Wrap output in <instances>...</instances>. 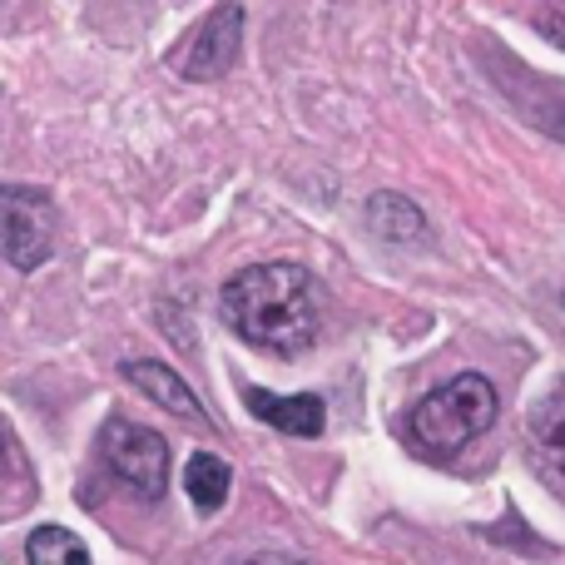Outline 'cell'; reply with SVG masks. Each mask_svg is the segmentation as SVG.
<instances>
[{
  "label": "cell",
  "mask_w": 565,
  "mask_h": 565,
  "mask_svg": "<svg viewBox=\"0 0 565 565\" xmlns=\"http://www.w3.org/2000/svg\"><path fill=\"white\" fill-rule=\"evenodd\" d=\"M491 422H497V387L481 372H461L412 407V437L431 457H457Z\"/></svg>",
  "instance_id": "7a4b0ae2"
},
{
  "label": "cell",
  "mask_w": 565,
  "mask_h": 565,
  "mask_svg": "<svg viewBox=\"0 0 565 565\" xmlns=\"http://www.w3.org/2000/svg\"><path fill=\"white\" fill-rule=\"evenodd\" d=\"M55 204L45 189L0 184V258L20 274H35L55 254Z\"/></svg>",
  "instance_id": "3957f363"
},
{
  "label": "cell",
  "mask_w": 565,
  "mask_h": 565,
  "mask_svg": "<svg viewBox=\"0 0 565 565\" xmlns=\"http://www.w3.org/2000/svg\"><path fill=\"white\" fill-rule=\"evenodd\" d=\"M238 565H312V561H302V556H282V551H264V556H248V561H238Z\"/></svg>",
  "instance_id": "5bb4252c"
},
{
  "label": "cell",
  "mask_w": 565,
  "mask_h": 565,
  "mask_svg": "<svg viewBox=\"0 0 565 565\" xmlns=\"http://www.w3.org/2000/svg\"><path fill=\"white\" fill-rule=\"evenodd\" d=\"M25 561L30 565H89V551L75 531L65 526H35L25 541Z\"/></svg>",
  "instance_id": "8fae6325"
},
{
  "label": "cell",
  "mask_w": 565,
  "mask_h": 565,
  "mask_svg": "<svg viewBox=\"0 0 565 565\" xmlns=\"http://www.w3.org/2000/svg\"><path fill=\"white\" fill-rule=\"evenodd\" d=\"M367 214H372V228H377L382 238H397V244H412V238L427 234V224H422V209L407 204L402 194H372Z\"/></svg>",
  "instance_id": "30bf717a"
},
{
  "label": "cell",
  "mask_w": 565,
  "mask_h": 565,
  "mask_svg": "<svg viewBox=\"0 0 565 565\" xmlns=\"http://www.w3.org/2000/svg\"><path fill=\"white\" fill-rule=\"evenodd\" d=\"M244 402L254 417H264L268 427L288 431V437H318L322 422H328V407H322V397H312V392H302V397H278V392L248 387Z\"/></svg>",
  "instance_id": "ba28073f"
},
{
  "label": "cell",
  "mask_w": 565,
  "mask_h": 565,
  "mask_svg": "<svg viewBox=\"0 0 565 565\" xmlns=\"http://www.w3.org/2000/svg\"><path fill=\"white\" fill-rule=\"evenodd\" d=\"M228 487H234V471H228L224 457H214V451H199V457H189L184 467V491L194 497V507L204 511H218L228 501Z\"/></svg>",
  "instance_id": "9c48e42d"
},
{
  "label": "cell",
  "mask_w": 565,
  "mask_h": 565,
  "mask_svg": "<svg viewBox=\"0 0 565 565\" xmlns=\"http://www.w3.org/2000/svg\"><path fill=\"white\" fill-rule=\"evenodd\" d=\"M99 457L145 501H159L169 491V441L159 437L154 427H145V422L109 417L105 427H99Z\"/></svg>",
  "instance_id": "277c9868"
},
{
  "label": "cell",
  "mask_w": 565,
  "mask_h": 565,
  "mask_svg": "<svg viewBox=\"0 0 565 565\" xmlns=\"http://www.w3.org/2000/svg\"><path fill=\"white\" fill-rule=\"evenodd\" d=\"M541 25H546L551 35H556L561 45H565V0H551V6H546V20H541Z\"/></svg>",
  "instance_id": "4fadbf2b"
},
{
  "label": "cell",
  "mask_w": 565,
  "mask_h": 565,
  "mask_svg": "<svg viewBox=\"0 0 565 565\" xmlns=\"http://www.w3.org/2000/svg\"><path fill=\"white\" fill-rule=\"evenodd\" d=\"M238 45H244V6H218L214 15H204V25L189 35L184 50H174V70L184 79H199V85H209V79L228 75L238 60Z\"/></svg>",
  "instance_id": "5b68a950"
},
{
  "label": "cell",
  "mask_w": 565,
  "mask_h": 565,
  "mask_svg": "<svg viewBox=\"0 0 565 565\" xmlns=\"http://www.w3.org/2000/svg\"><path fill=\"white\" fill-rule=\"evenodd\" d=\"M125 382L129 387H139L149 402H159L164 412H174V417H184L189 427H209V412H204V402L189 392V382L179 377V372H169L164 362H149V358H139V362H125Z\"/></svg>",
  "instance_id": "52a82bcc"
},
{
  "label": "cell",
  "mask_w": 565,
  "mask_h": 565,
  "mask_svg": "<svg viewBox=\"0 0 565 565\" xmlns=\"http://www.w3.org/2000/svg\"><path fill=\"white\" fill-rule=\"evenodd\" d=\"M526 451L536 477L565 501V377L526 407Z\"/></svg>",
  "instance_id": "8992f818"
},
{
  "label": "cell",
  "mask_w": 565,
  "mask_h": 565,
  "mask_svg": "<svg viewBox=\"0 0 565 565\" xmlns=\"http://www.w3.org/2000/svg\"><path fill=\"white\" fill-rule=\"evenodd\" d=\"M224 318L254 348L298 358L322 328V288L302 264H254L228 278Z\"/></svg>",
  "instance_id": "6da1fadb"
},
{
  "label": "cell",
  "mask_w": 565,
  "mask_h": 565,
  "mask_svg": "<svg viewBox=\"0 0 565 565\" xmlns=\"http://www.w3.org/2000/svg\"><path fill=\"white\" fill-rule=\"evenodd\" d=\"M15 471H20V447H15V437H10V427L0 422V487H6Z\"/></svg>",
  "instance_id": "7c38bea8"
}]
</instances>
